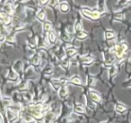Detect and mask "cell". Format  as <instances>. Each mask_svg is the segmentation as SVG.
Instances as JSON below:
<instances>
[{
  "mask_svg": "<svg viewBox=\"0 0 131 123\" xmlns=\"http://www.w3.org/2000/svg\"><path fill=\"white\" fill-rule=\"evenodd\" d=\"M127 45L126 43H122V44L114 46L113 48H111L110 52L114 53L117 59H121L123 57L124 53L127 51Z\"/></svg>",
  "mask_w": 131,
  "mask_h": 123,
  "instance_id": "cell-1",
  "label": "cell"
},
{
  "mask_svg": "<svg viewBox=\"0 0 131 123\" xmlns=\"http://www.w3.org/2000/svg\"><path fill=\"white\" fill-rule=\"evenodd\" d=\"M82 14L86 17H89L91 19H94V20H96L100 17L101 15V13L99 11H93V10H90V9H87V8H83L82 10Z\"/></svg>",
  "mask_w": 131,
  "mask_h": 123,
  "instance_id": "cell-2",
  "label": "cell"
},
{
  "mask_svg": "<svg viewBox=\"0 0 131 123\" xmlns=\"http://www.w3.org/2000/svg\"><path fill=\"white\" fill-rule=\"evenodd\" d=\"M1 20H2V23L5 26H9L12 23V18L5 12H1Z\"/></svg>",
  "mask_w": 131,
  "mask_h": 123,
  "instance_id": "cell-3",
  "label": "cell"
},
{
  "mask_svg": "<svg viewBox=\"0 0 131 123\" xmlns=\"http://www.w3.org/2000/svg\"><path fill=\"white\" fill-rule=\"evenodd\" d=\"M89 96H90L91 100L93 102H101V96L98 94V93L94 92L93 90H91L90 92H89Z\"/></svg>",
  "mask_w": 131,
  "mask_h": 123,
  "instance_id": "cell-4",
  "label": "cell"
},
{
  "mask_svg": "<svg viewBox=\"0 0 131 123\" xmlns=\"http://www.w3.org/2000/svg\"><path fill=\"white\" fill-rule=\"evenodd\" d=\"M6 116H7V119L10 120V121H14V120H16L17 118H18V115L17 113L15 112L11 111L10 109H8L6 111Z\"/></svg>",
  "mask_w": 131,
  "mask_h": 123,
  "instance_id": "cell-5",
  "label": "cell"
},
{
  "mask_svg": "<svg viewBox=\"0 0 131 123\" xmlns=\"http://www.w3.org/2000/svg\"><path fill=\"white\" fill-rule=\"evenodd\" d=\"M58 96L61 99H65L66 97L68 96V90H67L65 86H61V88L58 90Z\"/></svg>",
  "mask_w": 131,
  "mask_h": 123,
  "instance_id": "cell-6",
  "label": "cell"
},
{
  "mask_svg": "<svg viewBox=\"0 0 131 123\" xmlns=\"http://www.w3.org/2000/svg\"><path fill=\"white\" fill-rule=\"evenodd\" d=\"M4 11L5 13H6V14H9V15H13V13H14V11H13V7H12V5L10 2H6L5 4L4 5Z\"/></svg>",
  "mask_w": 131,
  "mask_h": 123,
  "instance_id": "cell-7",
  "label": "cell"
},
{
  "mask_svg": "<svg viewBox=\"0 0 131 123\" xmlns=\"http://www.w3.org/2000/svg\"><path fill=\"white\" fill-rule=\"evenodd\" d=\"M56 118V115L54 112H48L47 115L45 117V123H51L54 120V119Z\"/></svg>",
  "mask_w": 131,
  "mask_h": 123,
  "instance_id": "cell-8",
  "label": "cell"
},
{
  "mask_svg": "<svg viewBox=\"0 0 131 123\" xmlns=\"http://www.w3.org/2000/svg\"><path fill=\"white\" fill-rule=\"evenodd\" d=\"M59 10L61 11V13L63 14H66L69 11V5L67 2H62L61 4L59 5Z\"/></svg>",
  "mask_w": 131,
  "mask_h": 123,
  "instance_id": "cell-9",
  "label": "cell"
},
{
  "mask_svg": "<svg viewBox=\"0 0 131 123\" xmlns=\"http://www.w3.org/2000/svg\"><path fill=\"white\" fill-rule=\"evenodd\" d=\"M48 39H49V41L50 44H54L56 42L57 37H56V33L53 32V31H50L48 34Z\"/></svg>",
  "mask_w": 131,
  "mask_h": 123,
  "instance_id": "cell-10",
  "label": "cell"
},
{
  "mask_svg": "<svg viewBox=\"0 0 131 123\" xmlns=\"http://www.w3.org/2000/svg\"><path fill=\"white\" fill-rule=\"evenodd\" d=\"M66 55L68 58H73L74 56L76 55V49L74 48H69L67 49L66 51Z\"/></svg>",
  "mask_w": 131,
  "mask_h": 123,
  "instance_id": "cell-11",
  "label": "cell"
},
{
  "mask_svg": "<svg viewBox=\"0 0 131 123\" xmlns=\"http://www.w3.org/2000/svg\"><path fill=\"white\" fill-rule=\"evenodd\" d=\"M37 19L39 21H41V22H43V21H45L46 19V13L44 10H41L38 13L37 15Z\"/></svg>",
  "mask_w": 131,
  "mask_h": 123,
  "instance_id": "cell-12",
  "label": "cell"
},
{
  "mask_svg": "<svg viewBox=\"0 0 131 123\" xmlns=\"http://www.w3.org/2000/svg\"><path fill=\"white\" fill-rule=\"evenodd\" d=\"M74 112L75 113H84V106L82 104H76L75 106V108H74Z\"/></svg>",
  "mask_w": 131,
  "mask_h": 123,
  "instance_id": "cell-13",
  "label": "cell"
},
{
  "mask_svg": "<svg viewBox=\"0 0 131 123\" xmlns=\"http://www.w3.org/2000/svg\"><path fill=\"white\" fill-rule=\"evenodd\" d=\"M2 102H3L4 107H10L12 104L11 99H10V98H7V97H3V98H2Z\"/></svg>",
  "mask_w": 131,
  "mask_h": 123,
  "instance_id": "cell-14",
  "label": "cell"
},
{
  "mask_svg": "<svg viewBox=\"0 0 131 123\" xmlns=\"http://www.w3.org/2000/svg\"><path fill=\"white\" fill-rule=\"evenodd\" d=\"M71 82L73 84H75V85H81L82 84V81H81V78L77 76V75H75V76H73L71 78Z\"/></svg>",
  "mask_w": 131,
  "mask_h": 123,
  "instance_id": "cell-15",
  "label": "cell"
},
{
  "mask_svg": "<svg viewBox=\"0 0 131 123\" xmlns=\"http://www.w3.org/2000/svg\"><path fill=\"white\" fill-rule=\"evenodd\" d=\"M51 28H52V25H51V22H46L44 24H43V30L45 31V32H50L51 30Z\"/></svg>",
  "mask_w": 131,
  "mask_h": 123,
  "instance_id": "cell-16",
  "label": "cell"
},
{
  "mask_svg": "<svg viewBox=\"0 0 131 123\" xmlns=\"http://www.w3.org/2000/svg\"><path fill=\"white\" fill-rule=\"evenodd\" d=\"M94 62V59L93 58H91V57H86L84 58V59H83V63L85 64V65H90Z\"/></svg>",
  "mask_w": 131,
  "mask_h": 123,
  "instance_id": "cell-17",
  "label": "cell"
},
{
  "mask_svg": "<svg viewBox=\"0 0 131 123\" xmlns=\"http://www.w3.org/2000/svg\"><path fill=\"white\" fill-rule=\"evenodd\" d=\"M126 110H127V108H126V106H124V105H122V104H117L116 105L117 112H126Z\"/></svg>",
  "mask_w": 131,
  "mask_h": 123,
  "instance_id": "cell-18",
  "label": "cell"
},
{
  "mask_svg": "<svg viewBox=\"0 0 131 123\" xmlns=\"http://www.w3.org/2000/svg\"><path fill=\"white\" fill-rule=\"evenodd\" d=\"M8 77H9V79H11V80H16V79L18 78V75H17V73H16L15 71H13V72H11V73L9 74Z\"/></svg>",
  "mask_w": 131,
  "mask_h": 123,
  "instance_id": "cell-19",
  "label": "cell"
},
{
  "mask_svg": "<svg viewBox=\"0 0 131 123\" xmlns=\"http://www.w3.org/2000/svg\"><path fill=\"white\" fill-rule=\"evenodd\" d=\"M114 36H115V33H114L113 32H111V31H109V32H105V37H106V39H108V40L112 39Z\"/></svg>",
  "mask_w": 131,
  "mask_h": 123,
  "instance_id": "cell-20",
  "label": "cell"
},
{
  "mask_svg": "<svg viewBox=\"0 0 131 123\" xmlns=\"http://www.w3.org/2000/svg\"><path fill=\"white\" fill-rule=\"evenodd\" d=\"M61 66H62L63 68H68V66H69V60H68V59H62V61H61Z\"/></svg>",
  "mask_w": 131,
  "mask_h": 123,
  "instance_id": "cell-21",
  "label": "cell"
},
{
  "mask_svg": "<svg viewBox=\"0 0 131 123\" xmlns=\"http://www.w3.org/2000/svg\"><path fill=\"white\" fill-rule=\"evenodd\" d=\"M31 62H32V64L35 65V66L39 65L40 62H41V59H40V57L39 56H34L33 58H32V59H31Z\"/></svg>",
  "mask_w": 131,
  "mask_h": 123,
  "instance_id": "cell-22",
  "label": "cell"
},
{
  "mask_svg": "<svg viewBox=\"0 0 131 123\" xmlns=\"http://www.w3.org/2000/svg\"><path fill=\"white\" fill-rule=\"evenodd\" d=\"M87 37V34L85 32H80L77 33V38H78V40H84L85 38Z\"/></svg>",
  "mask_w": 131,
  "mask_h": 123,
  "instance_id": "cell-23",
  "label": "cell"
},
{
  "mask_svg": "<svg viewBox=\"0 0 131 123\" xmlns=\"http://www.w3.org/2000/svg\"><path fill=\"white\" fill-rule=\"evenodd\" d=\"M75 31L78 33V32H82V25H81V23L79 22H76V24H75Z\"/></svg>",
  "mask_w": 131,
  "mask_h": 123,
  "instance_id": "cell-24",
  "label": "cell"
},
{
  "mask_svg": "<svg viewBox=\"0 0 131 123\" xmlns=\"http://www.w3.org/2000/svg\"><path fill=\"white\" fill-rule=\"evenodd\" d=\"M88 85L90 86H94L95 85V79L93 77H89L88 78Z\"/></svg>",
  "mask_w": 131,
  "mask_h": 123,
  "instance_id": "cell-25",
  "label": "cell"
},
{
  "mask_svg": "<svg viewBox=\"0 0 131 123\" xmlns=\"http://www.w3.org/2000/svg\"><path fill=\"white\" fill-rule=\"evenodd\" d=\"M26 83H23V84H21L20 86H19V90L20 91H23V90H26L27 87H26Z\"/></svg>",
  "mask_w": 131,
  "mask_h": 123,
  "instance_id": "cell-26",
  "label": "cell"
},
{
  "mask_svg": "<svg viewBox=\"0 0 131 123\" xmlns=\"http://www.w3.org/2000/svg\"><path fill=\"white\" fill-rule=\"evenodd\" d=\"M87 106L89 107L90 109H94L95 108V105H94V102L92 101V102H87Z\"/></svg>",
  "mask_w": 131,
  "mask_h": 123,
  "instance_id": "cell-27",
  "label": "cell"
},
{
  "mask_svg": "<svg viewBox=\"0 0 131 123\" xmlns=\"http://www.w3.org/2000/svg\"><path fill=\"white\" fill-rule=\"evenodd\" d=\"M6 40H7V41H9V42H11V43H13V42H15V37L13 36V35H10V36H8V37H6Z\"/></svg>",
  "mask_w": 131,
  "mask_h": 123,
  "instance_id": "cell-28",
  "label": "cell"
},
{
  "mask_svg": "<svg viewBox=\"0 0 131 123\" xmlns=\"http://www.w3.org/2000/svg\"><path fill=\"white\" fill-rule=\"evenodd\" d=\"M24 98H25V100L26 101H31V99H32V97H31V94H29V93H25L24 94Z\"/></svg>",
  "mask_w": 131,
  "mask_h": 123,
  "instance_id": "cell-29",
  "label": "cell"
},
{
  "mask_svg": "<svg viewBox=\"0 0 131 123\" xmlns=\"http://www.w3.org/2000/svg\"><path fill=\"white\" fill-rule=\"evenodd\" d=\"M58 0H49V5H50V6H55V5H57V3H58Z\"/></svg>",
  "mask_w": 131,
  "mask_h": 123,
  "instance_id": "cell-30",
  "label": "cell"
},
{
  "mask_svg": "<svg viewBox=\"0 0 131 123\" xmlns=\"http://www.w3.org/2000/svg\"><path fill=\"white\" fill-rule=\"evenodd\" d=\"M123 18H124L123 14H119V15H115V19H117V20H123Z\"/></svg>",
  "mask_w": 131,
  "mask_h": 123,
  "instance_id": "cell-31",
  "label": "cell"
},
{
  "mask_svg": "<svg viewBox=\"0 0 131 123\" xmlns=\"http://www.w3.org/2000/svg\"><path fill=\"white\" fill-rule=\"evenodd\" d=\"M74 31H75V29H74L72 26H68V28H67V32H68V33H73Z\"/></svg>",
  "mask_w": 131,
  "mask_h": 123,
  "instance_id": "cell-32",
  "label": "cell"
},
{
  "mask_svg": "<svg viewBox=\"0 0 131 123\" xmlns=\"http://www.w3.org/2000/svg\"><path fill=\"white\" fill-rule=\"evenodd\" d=\"M127 3H128V0H120V5L124 6V5H126Z\"/></svg>",
  "mask_w": 131,
  "mask_h": 123,
  "instance_id": "cell-33",
  "label": "cell"
},
{
  "mask_svg": "<svg viewBox=\"0 0 131 123\" xmlns=\"http://www.w3.org/2000/svg\"><path fill=\"white\" fill-rule=\"evenodd\" d=\"M47 3H49V0H40V5H45Z\"/></svg>",
  "mask_w": 131,
  "mask_h": 123,
  "instance_id": "cell-34",
  "label": "cell"
},
{
  "mask_svg": "<svg viewBox=\"0 0 131 123\" xmlns=\"http://www.w3.org/2000/svg\"><path fill=\"white\" fill-rule=\"evenodd\" d=\"M115 73H116V68H115V67H111L110 70V75H113Z\"/></svg>",
  "mask_w": 131,
  "mask_h": 123,
  "instance_id": "cell-35",
  "label": "cell"
},
{
  "mask_svg": "<svg viewBox=\"0 0 131 123\" xmlns=\"http://www.w3.org/2000/svg\"><path fill=\"white\" fill-rule=\"evenodd\" d=\"M51 71H52V67H48L45 69V72H46V73H49V72L51 73Z\"/></svg>",
  "mask_w": 131,
  "mask_h": 123,
  "instance_id": "cell-36",
  "label": "cell"
},
{
  "mask_svg": "<svg viewBox=\"0 0 131 123\" xmlns=\"http://www.w3.org/2000/svg\"><path fill=\"white\" fill-rule=\"evenodd\" d=\"M5 40V36L4 34L2 33V34H1V41H1V42H4Z\"/></svg>",
  "mask_w": 131,
  "mask_h": 123,
  "instance_id": "cell-37",
  "label": "cell"
},
{
  "mask_svg": "<svg viewBox=\"0 0 131 123\" xmlns=\"http://www.w3.org/2000/svg\"><path fill=\"white\" fill-rule=\"evenodd\" d=\"M0 119H1V123H4V119H3V116H0Z\"/></svg>",
  "mask_w": 131,
  "mask_h": 123,
  "instance_id": "cell-38",
  "label": "cell"
},
{
  "mask_svg": "<svg viewBox=\"0 0 131 123\" xmlns=\"http://www.w3.org/2000/svg\"><path fill=\"white\" fill-rule=\"evenodd\" d=\"M28 1H30V0H22V3H26Z\"/></svg>",
  "mask_w": 131,
  "mask_h": 123,
  "instance_id": "cell-39",
  "label": "cell"
},
{
  "mask_svg": "<svg viewBox=\"0 0 131 123\" xmlns=\"http://www.w3.org/2000/svg\"><path fill=\"white\" fill-rule=\"evenodd\" d=\"M29 123H35L34 121H31V122H29Z\"/></svg>",
  "mask_w": 131,
  "mask_h": 123,
  "instance_id": "cell-40",
  "label": "cell"
},
{
  "mask_svg": "<svg viewBox=\"0 0 131 123\" xmlns=\"http://www.w3.org/2000/svg\"><path fill=\"white\" fill-rule=\"evenodd\" d=\"M104 123H106V122H104Z\"/></svg>",
  "mask_w": 131,
  "mask_h": 123,
  "instance_id": "cell-41",
  "label": "cell"
}]
</instances>
